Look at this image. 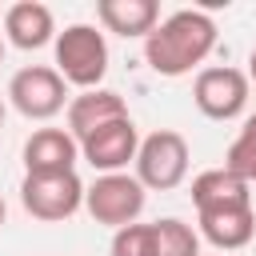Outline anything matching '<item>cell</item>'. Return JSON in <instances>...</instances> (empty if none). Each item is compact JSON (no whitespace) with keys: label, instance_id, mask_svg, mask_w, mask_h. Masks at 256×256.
<instances>
[{"label":"cell","instance_id":"obj_10","mask_svg":"<svg viewBox=\"0 0 256 256\" xmlns=\"http://www.w3.org/2000/svg\"><path fill=\"white\" fill-rule=\"evenodd\" d=\"M64 112H68V132H72V140H84L92 128L128 116V104H124V96L112 92V88H88V92L72 96Z\"/></svg>","mask_w":256,"mask_h":256},{"label":"cell","instance_id":"obj_20","mask_svg":"<svg viewBox=\"0 0 256 256\" xmlns=\"http://www.w3.org/2000/svg\"><path fill=\"white\" fill-rule=\"evenodd\" d=\"M0 124H4V100H0Z\"/></svg>","mask_w":256,"mask_h":256},{"label":"cell","instance_id":"obj_13","mask_svg":"<svg viewBox=\"0 0 256 256\" xmlns=\"http://www.w3.org/2000/svg\"><path fill=\"white\" fill-rule=\"evenodd\" d=\"M196 224H200V236L208 244H216L220 252H236V248H244L256 236V212H252V204L248 208L204 212V216H196Z\"/></svg>","mask_w":256,"mask_h":256},{"label":"cell","instance_id":"obj_16","mask_svg":"<svg viewBox=\"0 0 256 256\" xmlns=\"http://www.w3.org/2000/svg\"><path fill=\"white\" fill-rule=\"evenodd\" d=\"M224 168L236 172L244 184H256V112L244 120L240 136L228 144V152H224Z\"/></svg>","mask_w":256,"mask_h":256},{"label":"cell","instance_id":"obj_15","mask_svg":"<svg viewBox=\"0 0 256 256\" xmlns=\"http://www.w3.org/2000/svg\"><path fill=\"white\" fill-rule=\"evenodd\" d=\"M152 248L156 256H200V232L176 216H164L152 224Z\"/></svg>","mask_w":256,"mask_h":256},{"label":"cell","instance_id":"obj_9","mask_svg":"<svg viewBox=\"0 0 256 256\" xmlns=\"http://www.w3.org/2000/svg\"><path fill=\"white\" fill-rule=\"evenodd\" d=\"M76 160H80V144L72 140L68 128H36L24 140V168H28V176L76 172Z\"/></svg>","mask_w":256,"mask_h":256},{"label":"cell","instance_id":"obj_3","mask_svg":"<svg viewBox=\"0 0 256 256\" xmlns=\"http://www.w3.org/2000/svg\"><path fill=\"white\" fill-rule=\"evenodd\" d=\"M188 176V140L172 128H156L136 148V180L144 192H172Z\"/></svg>","mask_w":256,"mask_h":256},{"label":"cell","instance_id":"obj_12","mask_svg":"<svg viewBox=\"0 0 256 256\" xmlns=\"http://www.w3.org/2000/svg\"><path fill=\"white\" fill-rule=\"evenodd\" d=\"M4 36L24 52L44 48L48 40H56V16L40 0H20V4H12L4 12Z\"/></svg>","mask_w":256,"mask_h":256},{"label":"cell","instance_id":"obj_21","mask_svg":"<svg viewBox=\"0 0 256 256\" xmlns=\"http://www.w3.org/2000/svg\"><path fill=\"white\" fill-rule=\"evenodd\" d=\"M0 60H4V44H0Z\"/></svg>","mask_w":256,"mask_h":256},{"label":"cell","instance_id":"obj_22","mask_svg":"<svg viewBox=\"0 0 256 256\" xmlns=\"http://www.w3.org/2000/svg\"><path fill=\"white\" fill-rule=\"evenodd\" d=\"M0 44H4V40H0Z\"/></svg>","mask_w":256,"mask_h":256},{"label":"cell","instance_id":"obj_8","mask_svg":"<svg viewBox=\"0 0 256 256\" xmlns=\"http://www.w3.org/2000/svg\"><path fill=\"white\" fill-rule=\"evenodd\" d=\"M76 144H80V160H88L104 176V172H120V168H128V160H136L140 132H136L132 116H120V120H108V124L92 128Z\"/></svg>","mask_w":256,"mask_h":256},{"label":"cell","instance_id":"obj_14","mask_svg":"<svg viewBox=\"0 0 256 256\" xmlns=\"http://www.w3.org/2000/svg\"><path fill=\"white\" fill-rule=\"evenodd\" d=\"M96 16L108 32L116 36H148L160 24V4L156 0H100Z\"/></svg>","mask_w":256,"mask_h":256},{"label":"cell","instance_id":"obj_5","mask_svg":"<svg viewBox=\"0 0 256 256\" xmlns=\"http://www.w3.org/2000/svg\"><path fill=\"white\" fill-rule=\"evenodd\" d=\"M20 204L28 216L36 220H68L84 208V184L76 172H44V176H28L20 180Z\"/></svg>","mask_w":256,"mask_h":256},{"label":"cell","instance_id":"obj_6","mask_svg":"<svg viewBox=\"0 0 256 256\" xmlns=\"http://www.w3.org/2000/svg\"><path fill=\"white\" fill-rule=\"evenodd\" d=\"M8 100L24 120H52L68 108V84L48 64H28L8 80Z\"/></svg>","mask_w":256,"mask_h":256},{"label":"cell","instance_id":"obj_17","mask_svg":"<svg viewBox=\"0 0 256 256\" xmlns=\"http://www.w3.org/2000/svg\"><path fill=\"white\" fill-rule=\"evenodd\" d=\"M112 256H156L152 248V224H128L112 236Z\"/></svg>","mask_w":256,"mask_h":256},{"label":"cell","instance_id":"obj_7","mask_svg":"<svg viewBox=\"0 0 256 256\" xmlns=\"http://www.w3.org/2000/svg\"><path fill=\"white\" fill-rule=\"evenodd\" d=\"M248 72L240 68H200L192 84V100L208 120H236L248 108Z\"/></svg>","mask_w":256,"mask_h":256},{"label":"cell","instance_id":"obj_11","mask_svg":"<svg viewBox=\"0 0 256 256\" xmlns=\"http://www.w3.org/2000/svg\"><path fill=\"white\" fill-rule=\"evenodd\" d=\"M192 204H196V216L204 212H224V208H248L252 204V192L248 184L228 172V168H208L192 180Z\"/></svg>","mask_w":256,"mask_h":256},{"label":"cell","instance_id":"obj_4","mask_svg":"<svg viewBox=\"0 0 256 256\" xmlns=\"http://www.w3.org/2000/svg\"><path fill=\"white\" fill-rule=\"evenodd\" d=\"M144 184L128 172H104L84 188V208L96 224L108 228H128L136 224V216L144 212Z\"/></svg>","mask_w":256,"mask_h":256},{"label":"cell","instance_id":"obj_18","mask_svg":"<svg viewBox=\"0 0 256 256\" xmlns=\"http://www.w3.org/2000/svg\"><path fill=\"white\" fill-rule=\"evenodd\" d=\"M248 84H256V48H252V56H248Z\"/></svg>","mask_w":256,"mask_h":256},{"label":"cell","instance_id":"obj_19","mask_svg":"<svg viewBox=\"0 0 256 256\" xmlns=\"http://www.w3.org/2000/svg\"><path fill=\"white\" fill-rule=\"evenodd\" d=\"M4 220H8V208H4V196H0V228H4Z\"/></svg>","mask_w":256,"mask_h":256},{"label":"cell","instance_id":"obj_1","mask_svg":"<svg viewBox=\"0 0 256 256\" xmlns=\"http://www.w3.org/2000/svg\"><path fill=\"white\" fill-rule=\"evenodd\" d=\"M216 48V20L200 8H180L144 36V60L156 76H184Z\"/></svg>","mask_w":256,"mask_h":256},{"label":"cell","instance_id":"obj_2","mask_svg":"<svg viewBox=\"0 0 256 256\" xmlns=\"http://www.w3.org/2000/svg\"><path fill=\"white\" fill-rule=\"evenodd\" d=\"M56 72L64 76V84H76L80 92L100 88V80L108 72L104 32L92 24H68L64 32H56Z\"/></svg>","mask_w":256,"mask_h":256}]
</instances>
